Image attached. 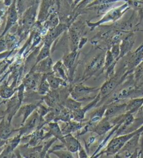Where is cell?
<instances>
[{
  "label": "cell",
  "instance_id": "1",
  "mask_svg": "<svg viewBox=\"0 0 143 158\" xmlns=\"http://www.w3.org/2000/svg\"><path fill=\"white\" fill-rule=\"evenodd\" d=\"M39 4H34L28 7L24 12L22 16L19 18V27H18V36L20 40H22L27 36L30 30L36 22V14Z\"/></svg>",
  "mask_w": 143,
  "mask_h": 158
},
{
  "label": "cell",
  "instance_id": "2",
  "mask_svg": "<svg viewBox=\"0 0 143 158\" xmlns=\"http://www.w3.org/2000/svg\"><path fill=\"white\" fill-rule=\"evenodd\" d=\"M143 132V125L141 127H139L137 130L132 131L131 133L122 134L118 136H115L111 140L109 143L108 144L106 148L104 151H102L100 153H97L95 157H99L103 154H105L107 156H110V155H115L117 152L120 151L121 148L125 145L127 141H129L132 137H133L135 135L137 134Z\"/></svg>",
  "mask_w": 143,
  "mask_h": 158
},
{
  "label": "cell",
  "instance_id": "3",
  "mask_svg": "<svg viewBox=\"0 0 143 158\" xmlns=\"http://www.w3.org/2000/svg\"><path fill=\"white\" fill-rule=\"evenodd\" d=\"M129 2H126L125 4L121 5L118 7L112 8L108 11H107L103 15V17L100 20L96 23H90L87 22L88 27L91 28V30H94L98 26L103 24V23L108 22H115L120 18L122 17V15L125 14L126 11L130 8Z\"/></svg>",
  "mask_w": 143,
  "mask_h": 158
},
{
  "label": "cell",
  "instance_id": "4",
  "mask_svg": "<svg viewBox=\"0 0 143 158\" xmlns=\"http://www.w3.org/2000/svg\"><path fill=\"white\" fill-rule=\"evenodd\" d=\"M99 91L100 88L88 87L80 83L71 87L70 95L77 101H87L88 99H94L96 96H92V94Z\"/></svg>",
  "mask_w": 143,
  "mask_h": 158
},
{
  "label": "cell",
  "instance_id": "5",
  "mask_svg": "<svg viewBox=\"0 0 143 158\" xmlns=\"http://www.w3.org/2000/svg\"><path fill=\"white\" fill-rule=\"evenodd\" d=\"M105 54L100 53L96 55L93 58L90 60L89 62L86 66L85 69L83 73L82 81L88 80L92 76L96 74L99 72H104Z\"/></svg>",
  "mask_w": 143,
  "mask_h": 158
},
{
  "label": "cell",
  "instance_id": "6",
  "mask_svg": "<svg viewBox=\"0 0 143 158\" xmlns=\"http://www.w3.org/2000/svg\"><path fill=\"white\" fill-rule=\"evenodd\" d=\"M46 122L45 121L43 117H41L39 112L36 109L29 117L25 123L22 125V127L20 129V134L21 135H28L31 134L33 131L37 130L38 128L43 127L45 125H46Z\"/></svg>",
  "mask_w": 143,
  "mask_h": 158
},
{
  "label": "cell",
  "instance_id": "7",
  "mask_svg": "<svg viewBox=\"0 0 143 158\" xmlns=\"http://www.w3.org/2000/svg\"><path fill=\"white\" fill-rule=\"evenodd\" d=\"M42 75H43L42 73L36 72L32 69H31L30 72H29L27 73V75L25 76L22 81V83L25 88V90L28 92L36 90L39 82H40L41 79Z\"/></svg>",
  "mask_w": 143,
  "mask_h": 158
},
{
  "label": "cell",
  "instance_id": "8",
  "mask_svg": "<svg viewBox=\"0 0 143 158\" xmlns=\"http://www.w3.org/2000/svg\"><path fill=\"white\" fill-rule=\"evenodd\" d=\"M101 94L100 93L97 94L96 97L93 99V101L90 102L89 104L86 105L83 108H80V109L71 111V117H72V120L78 121V122H84V115L87 111H88L92 108L97 106L99 104V102L101 100Z\"/></svg>",
  "mask_w": 143,
  "mask_h": 158
},
{
  "label": "cell",
  "instance_id": "9",
  "mask_svg": "<svg viewBox=\"0 0 143 158\" xmlns=\"http://www.w3.org/2000/svg\"><path fill=\"white\" fill-rule=\"evenodd\" d=\"M79 52L78 51H71L69 53L65 55L62 57L63 64L67 68L68 73V78L69 81H71L73 80V76L74 74V72L76 69V66L78 64L77 60H78V55Z\"/></svg>",
  "mask_w": 143,
  "mask_h": 158
},
{
  "label": "cell",
  "instance_id": "10",
  "mask_svg": "<svg viewBox=\"0 0 143 158\" xmlns=\"http://www.w3.org/2000/svg\"><path fill=\"white\" fill-rule=\"evenodd\" d=\"M115 125H116L114 122L112 118H107L104 116L101 120L90 129V131L96 133L99 136H102L103 134H106L108 131L112 130Z\"/></svg>",
  "mask_w": 143,
  "mask_h": 158
},
{
  "label": "cell",
  "instance_id": "11",
  "mask_svg": "<svg viewBox=\"0 0 143 158\" xmlns=\"http://www.w3.org/2000/svg\"><path fill=\"white\" fill-rule=\"evenodd\" d=\"M19 14H18L16 8V2H15V0H14L13 3L10 6H9V9L7 10L6 25L3 33H2V36L5 35V34H6L13 26H14L16 24L18 20H19Z\"/></svg>",
  "mask_w": 143,
  "mask_h": 158
},
{
  "label": "cell",
  "instance_id": "12",
  "mask_svg": "<svg viewBox=\"0 0 143 158\" xmlns=\"http://www.w3.org/2000/svg\"><path fill=\"white\" fill-rule=\"evenodd\" d=\"M68 25L67 23H59L53 30L47 31V33L43 36V43L49 44L52 46L53 42L62 35L63 32L67 30Z\"/></svg>",
  "mask_w": 143,
  "mask_h": 158
},
{
  "label": "cell",
  "instance_id": "13",
  "mask_svg": "<svg viewBox=\"0 0 143 158\" xmlns=\"http://www.w3.org/2000/svg\"><path fill=\"white\" fill-rule=\"evenodd\" d=\"M108 106V104H103L100 107L97 108L94 111L90 114L89 121L84 125V127L87 129V131H90V129L103 119V117L105 116V110L107 109Z\"/></svg>",
  "mask_w": 143,
  "mask_h": 158
},
{
  "label": "cell",
  "instance_id": "14",
  "mask_svg": "<svg viewBox=\"0 0 143 158\" xmlns=\"http://www.w3.org/2000/svg\"><path fill=\"white\" fill-rule=\"evenodd\" d=\"M47 128L46 129L43 128L44 130H47V133L45 134L44 139H48L51 136H53L61 141V143L64 144L65 141H64V135H63L62 130H61V127L58 124V122H55V121H52V122H50L47 123Z\"/></svg>",
  "mask_w": 143,
  "mask_h": 158
},
{
  "label": "cell",
  "instance_id": "15",
  "mask_svg": "<svg viewBox=\"0 0 143 158\" xmlns=\"http://www.w3.org/2000/svg\"><path fill=\"white\" fill-rule=\"evenodd\" d=\"M135 35L133 33H130L126 35L120 42V55L119 60L131 51L135 44Z\"/></svg>",
  "mask_w": 143,
  "mask_h": 158
},
{
  "label": "cell",
  "instance_id": "16",
  "mask_svg": "<svg viewBox=\"0 0 143 158\" xmlns=\"http://www.w3.org/2000/svg\"><path fill=\"white\" fill-rule=\"evenodd\" d=\"M52 67H53V62L50 56H49L36 64L31 68V69L42 74H47L53 72Z\"/></svg>",
  "mask_w": 143,
  "mask_h": 158
},
{
  "label": "cell",
  "instance_id": "17",
  "mask_svg": "<svg viewBox=\"0 0 143 158\" xmlns=\"http://www.w3.org/2000/svg\"><path fill=\"white\" fill-rule=\"evenodd\" d=\"M126 104H117L116 102H113L108 104L107 109L105 110V117L113 118L126 113Z\"/></svg>",
  "mask_w": 143,
  "mask_h": 158
},
{
  "label": "cell",
  "instance_id": "18",
  "mask_svg": "<svg viewBox=\"0 0 143 158\" xmlns=\"http://www.w3.org/2000/svg\"><path fill=\"white\" fill-rule=\"evenodd\" d=\"M84 122H78V121H72L71 120L69 122H63L62 125L60 126L61 130L63 135L68 134H71L73 132L80 130L85 125Z\"/></svg>",
  "mask_w": 143,
  "mask_h": 158
},
{
  "label": "cell",
  "instance_id": "19",
  "mask_svg": "<svg viewBox=\"0 0 143 158\" xmlns=\"http://www.w3.org/2000/svg\"><path fill=\"white\" fill-rule=\"evenodd\" d=\"M54 0H41L37 20L43 23L46 20L49 16V10Z\"/></svg>",
  "mask_w": 143,
  "mask_h": 158
},
{
  "label": "cell",
  "instance_id": "20",
  "mask_svg": "<svg viewBox=\"0 0 143 158\" xmlns=\"http://www.w3.org/2000/svg\"><path fill=\"white\" fill-rule=\"evenodd\" d=\"M46 78L50 85V89H59L62 88V87H67L68 85L67 81L63 80V79L55 76L53 72L47 73L46 76Z\"/></svg>",
  "mask_w": 143,
  "mask_h": 158
},
{
  "label": "cell",
  "instance_id": "21",
  "mask_svg": "<svg viewBox=\"0 0 143 158\" xmlns=\"http://www.w3.org/2000/svg\"><path fill=\"white\" fill-rule=\"evenodd\" d=\"M64 145L68 151H69L72 153L78 151L80 143L78 139L72 135V134H68L64 135Z\"/></svg>",
  "mask_w": 143,
  "mask_h": 158
},
{
  "label": "cell",
  "instance_id": "22",
  "mask_svg": "<svg viewBox=\"0 0 143 158\" xmlns=\"http://www.w3.org/2000/svg\"><path fill=\"white\" fill-rule=\"evenodd\" d=\"M52 69H53V73L55 76L63 79V80L67 81V82L69 81L68 70L67 68H66L64 64H63L62 60H59V61H57L55 64H53Z\"/></svg>",
  "mask_w": 143,
  "mask_h": 158
},
{
  "label": "cell",
  "instance_id": "23",
  "mask_svg": "<svg viewBox=\"0 0 143 158\" xmlns=\"http://www.w3.org/2000/svg\"><path fill=\"white\" fill-rule=\"evenodd\" d=\"M143 105V97L132 99L126 103V113L129 114H134L139 111Z\"/></svg>",
  "mask_w": 143,
  "mask_h": 158
},
{
  "label": "cell",
  "instance_id": "24",
  "mask_svg": "<svg viewBox=\"0 0 143 158\" xmlns=\"http://www.w3.org/2000/svg\"><path fill=\"white\" fill-rule=\"evenodd\" d=\"M39 104H30L27 105H24V106L20 107L19 109V114L18 115L22 114V123H21V125H22L24 123H25V121L27 120V118L30 116L31 114L37 108H38Z\"/></svg>",
  "mask_w": 143,
  "mask_h": 158
},
{
  "label": "cell",
  "instance_id": "25",
  "mask_svg": "<svg viewBox=\"0 0 143 158\" xmlns=\"http://www.w3.org/2000/svg\"><path fill=\"white\" fill-rule=\"evenodd\" d=\"M59 24V18L57 14L50 15L43 23V27L47 31L55 29Z\"/></svg>",
  "mask_w": 143,
  "mask_h": 158
},
{
  "label": "cell",
  "instance_id": "26",
  "mask_svg": "<svg viewBox=\"0 0 143 158\" xmlns=\"http://www.w3.org/2000/svg\"><path fill=\"white\" fill-rule=\"evenodd\" d=\"M14 131V128L10 126V123H6L3 120L0 125V139H6Z\"/></svg>",
  "mask_w": 143,
  "mask_h": 158
},
{
  "label": "cell",
  "instance_id": "27",
  "mask_svg": "<svg viewBox=\"0 0 143 158\" xmlns=\"http://www.w3.org/2000/svg\"><path fill=\"white\" fill-rule=\"evenodd\" d=\"M46 76L47 74L42 75L41 79L36 89L37 93L40 94V95H45L50 90V87L47 81Z\"/></svg>",
  "mask_w": 143,
  "mask_h": 158
},
{
  "label": "cell",
  "instance_id": "28",
  "mask_svg": "<svg viewBox=\"0 0 143 158\" xmlns=\"http://www.w3.org/2000/svg\"><path fill=\"white\" fill-rule=\"evenodd\" d=\"M63 106L67 108L70 111H73V110H77L82 107V103L80 102L77 101L75 99L72 97H68V98L63 101L62 104Z\"/></svg>",
  "mask_w": 143,
  "mask_h": 158
},
{
  "label": "cell",
  "instance_id": "29",
  "mask_svg": "<svg viewBox=\"0 0 143 158\" xmlns=\"http://www.w3.org/2000/svg\"><path fill=\"white\" fill-rule=\"evenodd\" d=\"M50 47H51L50 45L43 43V46L41 48L40 51H39V54L36 57L35 64H37V63L39 62L40 61H41V60L46 59V57L50 56ZM35 64H34V65H35Z\"/></svg>",
  "mask_w": 143,
  "mask_h": 158
},
{
  "label": "cell",
  "instance_id": "30",
  "mask_svg": "<svg viewBox=\"0 0 143 158\" xmlns=\"http://www.w3.org/2000/svg\"><path fill=\"white\" fill-rule=\"evenodd\" d=\"M21 136L22 135L19 133L18 136H15V137L9 142V143L8 144L7 148H6V150H4V152L2 155H4L5 156V155H9L14 151V150L16 148L18 145L19 144V143L21 141Z\"/></svg>",
  "mask_w": 143,
  "mask_h": 158
},
{
  "label": "cell",
  "instance_id": "31",
  "mask_svg": "<svg viewBox=\"0 0 143 158\" xmlns=\"http://www.w3.org/2000/svg\"><path fill=\"white\" fill-rule=\"evenodd\" d=\"M15 2L19 17H21L29 7V0H15Z\"/></svg>",
  "mask_w": 143,
  "mask_h": 158
},
{
  "label": "cell",
  "instance_id": "32",
  "mask_svg": "<svg viewBox=\"0 0 143 158\" xmlns=\"http://www.w3.org/2000/svg\"><path fill=\"white\" fill-rule=\"evenodd\" d=\"M15 93V89L13 87H10L8 85H4L0 89V95L4 99H8L11 97Z\"/></svg>",
  "mask_w": 143,
  "mask_h": 158
},
{
  "label": "cell",
  "instance_id": "33",
  "mask_svg": "<svg viewBox=\"0 0 143 158\" xmlns=\"http://www.w3.org/2000/svg\"><path fill=\"white\" fill-rule=\"evenodd\" d=\"M51 153L57 155L58 157L61 158H73V156L72 152L69 151H64V150H57V151H52Z\"/></svg>",
  "mask_w": 143,
  "mask_h": 158
},
{
  "label": "cell",
  "instance_id": "34",
  "mask_svg": "<svg viewBox=\"0 0 143 158\" xmlns=\"http://www.w3.org/2000/svg\"><path fill=\"white\" fill-rule=\"evenodd\" d=\"M5 40H6L8 49H12L15 46V44H17V39L14 35H8L6 38H5Z\"/></svg>",
  "mask_w": 143,
  "mask_h": 158
},
{
  "label": "cell",
  "instance_id": "35",
  "mask_svg": "<svg viewBox=\"0 0 143 158\" xmlns=\"http://www.w3.org/2000/svg\"><path fill=\"white\" fill-rule=\"evenodd\" d=\"M110 50L114 57L118 61L119 57H120V43L112 44V46H111V48Z\"/></svg>",
  "mask_w": 143,
  "mask_h": 158
},
{
  "label": "cell",
  "instance_id": "36",
  "mask_svg": "<svg viewBox=\"0 0 143 158\" xmlns=\"http://www.w3.org/2000/svg\"><path fill=\"white\" fill-rule=\"evenodd\" d=\"M78 157H81V158H83V157H88V155L85 151V150H84L83 146H82V145L80 144V146H79V149H78Z\"/></svg>",
  "mask_w": 143,
  "mask_h": 158
},
{
  "label": "cell",
  "instance_id": "37",
  "mask_svg": "<svg viewBox=\"0 0 143 158\" xmlns=\"http://www.w3.org/2000/svg\"><path fill=\"white\" fill-rule=\"evenodd\" d=\"M6 49H8L6 40H5V39H0V52L5 51Z\"/></svg>",
  "mask_w": 143,
  "mask_h": 158
},
{
  "label": "cell",
  "instance_id": "38",
  "mask_svg": "<svg viewBox=\"0 0 143 158\" xmlns=\"http://www.w3.org/2000/svg\"><path fill=\"white\" fill-rule=\"evenodd\" d=\"M87 42V39L85 37H82L80 39V41H79V44H78V50L81 49L83 48V46L84 44H85Z\"/></svg>",
  "mask_w": 143,
  "mask_h": 158
},
{
  "label": "cell",
  "instance_id": "39",
  "mask_svg": "<svg viewBox=\"0 0 143 158\" xmlns=\"http://www.w3.org/2000/svg\"><path fill=\"white\" fill-rule=\"evenodd\" d=\"M14 2V0H4V5L6 6H10Z\"/></svg>",
  "mask_w": 143,
  "mask_h": 158
},
{
  "label": "cell",
  "instance_id": "40",
  "mask_svg": "<svg viewBox=\"0 0 143 158\" xmlns=\"http://www.w3.org/2000/svg\"><path fill=\"white\" fill-rule=\"evenodd\" d=\"M81 1H83V0H73V6H76Z\"/></svg>",
  "mask_w": 143,
  "mask_h": 158
},
{
  "label": "cell",
  "instance_id": "41",
  "mask_svg": "<svg viewBox=\"0 0 143 158\" xmlns=\"http://www.w3.org/2000/svg\"><path fill=\"white\" fill-rule=\"evenodd\" d=\"M3 14H4L3 10H0V18H1V17L2 16V15H3Z\"/></svg>",
  "mask_w": 143,
  "mask_h": 158
}]
</instances>
